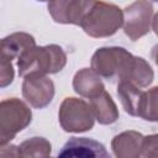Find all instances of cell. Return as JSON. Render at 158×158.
<instances>
[{
	"label": "cell",
	"mask_w": 158,
	"mask_h": 158,
	"mask_svg": "<svg viewBox=\"0 0 158 158\" xmlns=\"http://www.w3.org/2000/svg\"><path fill=\"white\" fill-rule=\"evenodd\" d=\"M65 53L58 46L31 47L19 57V74L21 77L44 73H57L65 65Z\"/></svg>",
	"instance_id": "1"
},
{
	"label": "cell",
	"mask_w": 158,
	"mask_h": 158,
	"mask_svg": "<svg viewBox=\"0 0 158 158\" xmlns=\"http://www.w3.org/2000/svg\"><path fill=\"white\" fill-rule=\"evenodd\" d=\"M30 122L31 111L23 102L16 99L0 102V144L11 141Z\"/></svg>",
	"instance_id": "2"
},
{
	"label": "cell",
	"mask_w": 158,
	"mask_h": 158,
	"mask_svg": "<svg viewBox=\"0 0 158 158\" xmlns=\"http://www.w3.org/2000/svg\"><path fill=\"white\" fill-rule=\"evenodd\" d=\"M95 4L96 0H52L48 9L57 22L80 25Z\"/></svg>",
	"instance_id": "3"
},
{
	"label": "cell",
	"mask_w": 158,
	"mask_h": 158,
	"mask_svg": "<svg viewBox=\"0 0 158 158\" xmlns=\"http://www.w3.org/2000/svg\"><path fill=\"white\" fill-rule=\"evenodd\" d=\"M53 89V83L43 75L31 74L25 77L23 96L37 109H42L52 101L54 94Z\"/></svg>",
	"instance_id": "4"
},
{
	"label": "cell",
	"mask_w": 158,
	"mask_h": 158,
	"mask_svg": "<svg viewBox=\"0 0 158 158\" xmlns=\"http://www.w3.org/2000/svg\"><path fill=\"white\" fill-rule=\"evenodd\" d=\"M60 157H109L105 147L95 139L72 137L58 153Z\"/></svg>",
	"instance_id": "5"
},
{
	"label": "cell",
	"mask_w": 158,
	"mask_h": 158,
	"mask_svg": "<svg viewBox=\"0 0 158 158\" xmlns=\"http://www.w3.org/2000/svg\"><path fill=\"white\" fill-rule=\"evenodd\" d=\"M73 116L69 122H67L63 128L65 131H73V132H80V131H86L90 130L91 127L86 125L84 121L78 118L80 117H90L93 118L90 107L83 101V100H75L74 98H67L64 102L62 104V110H60V118L62 117H69Z\"/></svg>",
	"instance_id": "6"
},
{
	"label": "cell",
	"mask_w": 158,
	"mask_h": 158,
	"mask_svg": "<svg viewBox=\"0 0 158 158\" xmlns=\"http://www.w3.org/2000/svg\"><path fill=\"white\" fill-rule=\"evenodd\" d=\"M91 99V107L93 112L99 120L100 123H112L117 118V112L116 107L110 98V95L105 91L99 93L98 95L90 98Z\"/></svg>",
	"instance_id": "7"
},
{
	"label": "cell",
	"mask_w": 158,
	"mask_h": 158,
	"mask_svg": "<svg viewBox=\"0 0 158 158\" xmlns=\"http://www.w3.org/2000/svg\"><path fill=\"white\" fill-rule=\"evenodd\" d=\"M74 88L75 91L83 96L93 98L104 90V85L101 84L100 79L95 78L91 73L86 69L78 73L74 78Z\"/></svg>",
	"instance_id": "8"
},
{
	"label": "cell",
	"mask_w": 158,
	"mask_h": 158,
	"mask_svg": "<svg viewBox=\"0 0 158 158\" xmlns=\"http://www.w3.org/2000/svg\"><path fill=\"white\" fill-rule=\"evenodd\" d=\"M12 79H14V69L11 65V59L0 51V88L11 84Z\"/></svg>",
	"instance_id": "9"
},
{
	"label": "cell",
	"mask_w": 158,
	"mask_h": 158,
	"mask_svg": "<svg viewBox=\"0 0 158 158\" xmlns=\"http://www.w3.org/2000/svg\"><path fill=\"white\" fill-rule=\"evenodd\" d=\"M40 1H46V0H40Z\"/></svg>",
	"instance_id": "10"
}]
</instances>
